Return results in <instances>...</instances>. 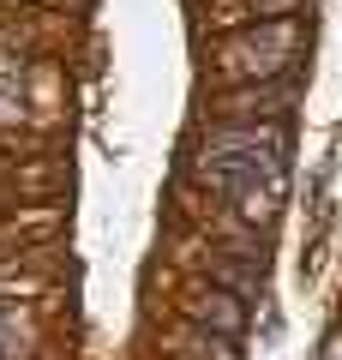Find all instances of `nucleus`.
Listing matches in <instances>:
<instances>
[{
  "label": "nucleus",
  "instance_id": "1",
  "mask_svg": "<svg viewBox=\"0 0 342 360\" xmlns=\"http://www.w3.org/2000/svg\"><path fill=\"white\" fill-rule=\"evenodd\" d=\"M294 42H300V30H294V18H270L265 30H246V37H234L222 49V66L234 78H277L282 66L294 60Z\"/></svg>",
  "mask_w": 342,
  "mask_h": 360
},
{
  "label": "nucleus",
  "instance_id": "2",
  "mask_svg": "<svg viewBox=\"0 0 342 360\" xmlns=\"http://www.w3.org/2000/svg\"><path fill=\"white\" fill-rule=\"evenodd\" d=\"M192 319L204 324V330H216V336H234L246 324V307L234 295H222V288H210V295H198L192 300Z\"/></svg>",
  "mask_w": 342,
  "mask_h": 360
},
{
  "label": "nucleus",
  "instance_id": "3",
  "mask_svg": "<svg viewBox=\"0 0 342 360\" xmlns=\"http://www.w3.org/2000/svg\"><path fill=\"white\" fill-rule=\"evenodd\" d=\"M18 115H25V66L0 54V127H13Z\"/></svg>",
  "mask_w": 342,
  "mask_h": 360
},
{
  "label": "nucleus",
  "instance_id": "4",
  "mask_svg": "<svg viewBox=\"0 0 342 360\" xmlns=\"http://www.w3.org/2000/svg\"><path fill=\"white\" fill-rule=\"evenodd\" d=\"M180 360H234V348H228V336H192Z\"/></svg>",
  "mask_w": 342,
  "mask_h": 360
},
{
  "label": "nucleus",
  "instance_id": "5",
  "mask_svg": "<svg viewBox=\"0 0 342 360\" xmlns=\"http://www.w3.org/2000/svg\"><path fill=\"white\" fill-rule=\"evenodd\" d=\"M18 348H25V319L13 307H0V360H13Z\"/></svg>",
  "mask_w": 342,
  "mask_h": 360
}]
</instances>
